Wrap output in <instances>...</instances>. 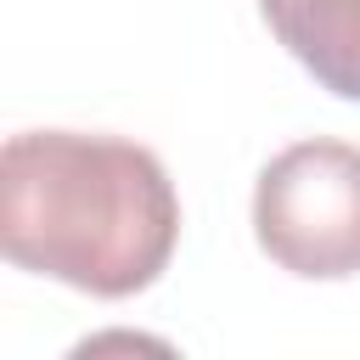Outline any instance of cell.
I'll return each mask as SVG.
<instances>
[{
  "mask_svg": "<svg viewBox=\"0 0 360 360\" xmlns=\"http://www.w3.org/2000/svg\"><path fill=\"white\" fill-rule=\"evenodd\" d=\"M180 242L169 169L118 135L22 129L0 152V253L90 298L146 292Z\"/></svg>",
  "mask_w": 360,
  "mask_h": 360,
  "instance_id": "1",
  "label": "cell"
},
{
  "mask_svg": "<svg viewBox=\"0 0 360 360\" xmlns=\"http://www.w3.org/2000/svg\"><path fill=\"white\" fill-rule=\"evenodd\" d=\"M253 236L287 276H360V146L326 135L281 146L253 186Z\"/></svg>",
  "mask_w": 360,
  "mask_h": 360,
  "instance_id": "2",
  "label": "cell"
},
{
  "mask_svg": "<svg viewBox=\"0 0 360 360\" xmlns=\"http://www.w3.org/2000/svg\"><path fill=\"white\" fill-rule=\"evenodd\" d=\"M259 17L321 90L360 101V0H259Z\"/></svg>",
  "mask_w": 360,
  "mask_h": 360,
  "instance_id": "3",
  "label": "cell"
}]
</instances>
